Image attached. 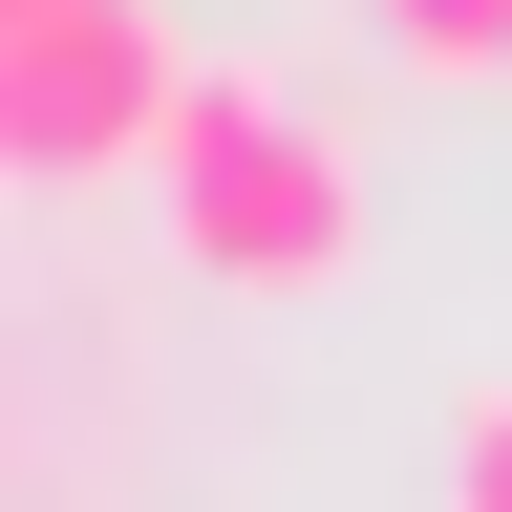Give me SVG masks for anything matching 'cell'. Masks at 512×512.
Returning <instances> with one entry per match:
<instances>
[{"label":"cell","mask_w":512,"mask_h":512,"mask_svg":"<svg viewBox=\"0 0 512 512\" xmlns=\"http://www.w3.org/2000/svg\"><path fill=\"white\" fill-rule=\"evenodd\" d=\"M171 235L214 256V278H256V299H299V278H342V235H363V150L278 64H214L192 128H171Z\"/></svg>","instance_id":"obj_1"},{"label":"cell","mask_w":512,"mask_h":512,"mask_svg":"<svg viewBox=\"0 0 512 512\" xmlns=\"http://www.w3.org/2000/svg\"><path fill=\"white\" fill-rule=\"evenodd\" d=\"M214 64H171V0H43V22H0V150L22 171H171V128Z\"/></svg>","instance_id":"obj_2"},{"label":"cell","mask_w":512,"mask_h":512,"mask_svg":"<svg viewBox=\"0 0 512 512\" xmlns=\"http://www.w3.org/2000/svg\"><path fill=\"white\" fill-rule=\"evenodd\" d=\"M384 43L406 64H512V0H384Z\"/></svg>","instance_id":"obj_3"},{"label":"cell","mask_w":512,"mask_h":512,"mask_svg":"<svg viewBox=\"0 0 512 512\" xmlns=\"http://www.w3.org/2000/svg\"><path fill=\"white\" fill-rule=\"evenodd\" d=\"M448 512H512V384L448 406Z\"/></svg>","instance_id":"obj_4"},{"label":"cell","mask_w":512,"mask_h":512,"mask_svg":"<svg viewBox=\"0 0 512 512\" xmlns=\"http://www.w3.org/2000/svg\"><path fill=\"white\" fill-rule=\"evenodd\" d=\"M0 22H43V0H0Z\"/></svg>","instance_id":"obj_5"}]
</instances>
